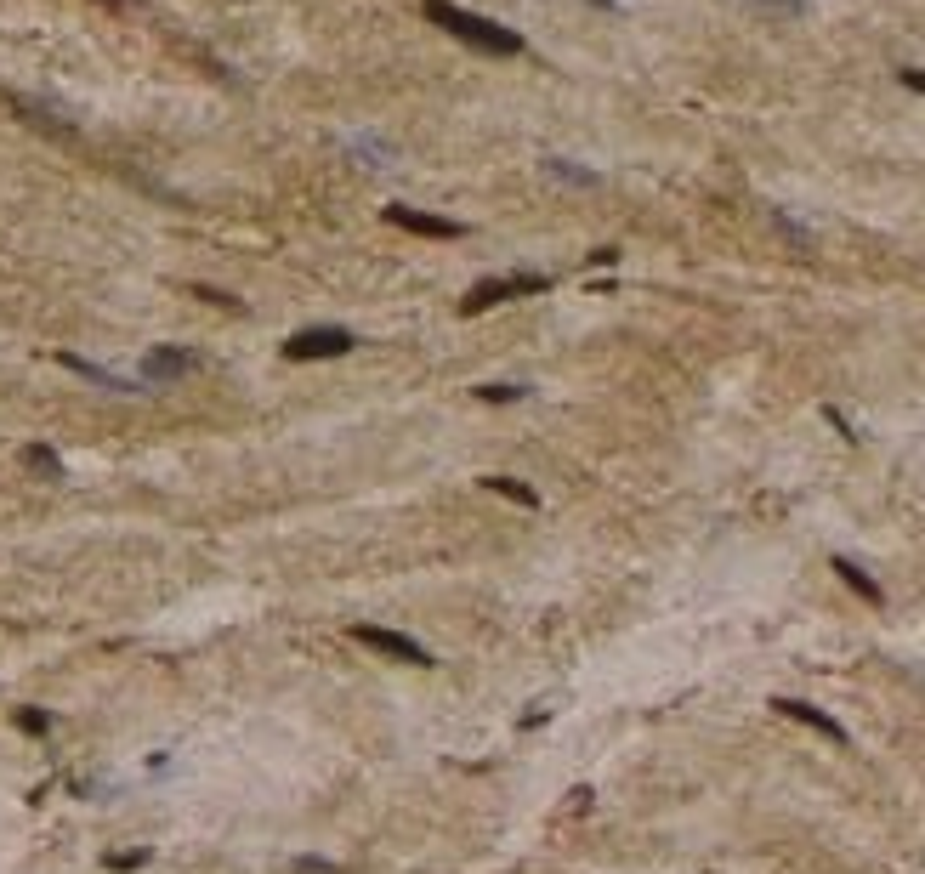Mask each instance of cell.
Listing matches in <instances>:
<instances>
[{
  "instance_id": "cell-1",
  "label": "cell",
  "mask_w": 925,
  "mask_h": 874,
  "mask_svg": "<svg viewBox=\"0 0 925 874\" xmlns=\"http://www.w3.org/2000/svg\"><path fill=\"white\" fill-rule=\"evenodd\" d=\"M420 12H426L437 29H449L460 46H472V52H483V57H523V35H517V29H506V23H494V18H477V12L454 6V0H420Z\"/></svg>"
},
{
  "instance_id": "cell-2",
  "label": "cell",
  "mask_w": 925,
  "mask_h": 874,
  "mask_svg": "<svg viewBox=\"0 0 925 874\" xmlns=\"http://www.w3.org/2000/svg\"><path fill=\"white\" fill-rule=\"evenodd\" d=\"M551 279L545 273H500V279H477L460 301V313H483V307H500V301H523V296H545Z\"/></svg>"
},
{
  "instance_id": "cell-3",
  "label": "cell",
  "mask_w": 925,
  "mask_h": 874,
  "mask_svg": "<svg viewBox=\"0 0 925 874\" xmlns=\"http://www.w3.org/2000/svg\"><path fill=\"white\" fill-rule=\"evenodd\" d=\"M358 347V335L352 330H335V324H313V330H296L284 341V358L290 364H318V358H347Z\"/></svg>"
},
{
  "instance_id": "cell-4",
  "label": "cell",
  "mask_w": 925,
  "mask_h": 874,
  "mask_svg": "<svg viewBox=\"0 0 925 874\" xmlns=\"http://www.w3.org/2000/svg\"><path fill=\"white\" fill-rule=\"evenodd\" d=\"M352 642H364L375 647V653H386V659H403V665H415V670H432L437 659L426 653V647L415 642V636H403V630H381V625H358L352 630Z\"/></svg>"
},
{
  "instance_id": "cell-5",
  "label": "cell",
  "mask_w": 925,
  "mask_h": 874,
  "mask_svg": "<svg viewBox=\"0 0 925 874\" xmlns=\"http://www.w3.org/2000/svg\"><path fill=\"white\" fill-rule=\"evenodd\" d=\"M199 369V358H193L188 347H148V358H142V386H171L182 381V375H193Z\"/></svg>"
},
{
  "instance_id": "cell-6",
  "label": "cell",
  "mask_w": 925,
  "mask_h": 874,
  "mask_svg": "<svg viewBox=\"0 0 925 874\" xmlns=\"http://www.w3.org/2000/svg\"><path fill=\"white\" fill-rule=\"evenodd\" d=\"M386 222L392 228H403V233H420V239H460V222H449V216H426V210H415V205H386Z\"/></svg>"
},
{
  "instance_id": "cell-7",
  "label": "cell",
  "mask_w": 925,
  "mask_h": 874,
  "mask_svg": "<svg viewBox=\"0 0 925 874\" xmlns=\"http://www.w3.org/2000/svg\"><path fill=\"white\" fill-rule=\"evenodd\" d=\"M57 364L74 369L80 381L103 386V392H125V398H137V392H142V381H125V375H114V369H103V364H91V358H74V352H57Z\"/></svg>"
},
{
  "instance_id": "cell-8",
  "label": "cell",
  "mask_w": 925,
  "mask_h": 874,
  "mask_svg": "<svg viewBox=\"0 0 925 874\" xmlns=\"http://www.w3.org/2000/svg\"><path fill=\"white\" fill-rule=\"evenodd\" d=\"M772 710H778V716H789V721H801V727H812V733H823V738H835V744H846V727H840L835 716H823L818 704H806V699H772Z\"/></svg>"
},
{
  "instance_id": "cell-9",
  "label": "cell",
  "mask_w": 925,
  "mask_h": 874,
  "mask_svg": "<svg viewBox=\"0 0 925 874\" xmlns=\"http://www.w3.org/2000/svg\"><path fill=\"white\" fill-rule=\"evenodd\" d=\"M347 159H358L364 171H386V165L398 159V148H392L386 137H375V131H352V137H347Z\"/></svg>"
},
{
  "instance_id": "cell-10",
  "label": "cell",
  "mask_w": 925,
  "mask_h": 874,
  "mask_svg": "<svg viewBox=\"0 0 925 874\" xmlns=\"http://www.w3.org/2000/svg\"><path fill=\"white\" fill-rule=\"evenodd\" d=\"M835 574L846 579V585H852V591L863 596V602H869V608H880V602H886V591H880V585H874V579L863 574V568H857L852 557H835Z\"/></svg>"
},
{
  "instance_id": "cell-11",
  "label": "cell",
  "mask_w": 925,
  "mask_h": 874,
  "mask_svg": "<svg viewBox=\"0 0 925 874\" xmlns=\"http://www.w3.org/2000/svg\"><path fill=\"white\" fill-rule=\"evenodd\" d=\"M23 466L35 477H46V483H63V460H57L52 443H29V449H23Z\"/></svg>"
},
{
  "instance_id": "cell-12",
  "label": "cell",
  "mask_w": 925,
  "mask_h": 874,
  "mask_svg": "<svg viewBox=\"0 0 925 874\" xmlns=\"http://www.w3.org/2000/svg\"><path fill=\"white\" fill-rule=\"evenodd\" d=\"M483 489H489V494H506V500H517V506H528V511L540 506V494L528 489V483H517V477H483Z\"/></svg>"
},
{
  "instance_id": "cell-13",
  "label": "cell",
  "mask_w": 925,
  "mask_h": 874,
  "mask_svg": "<svg viewBox=\"0 0 925 874\" xmlns=\"http://www.w3.org/2000/svg\"><path fill=\"white\" fill-rule=\"evenodd\" d=\"M744 6H755V12H761V18H772V23L806 18V0H744Z\"/></svg>"
},
{
  "instance_id": "cell-14",
  "label": "cell",
  "mask_w": 925,
  "mask_h": 874,
  "mask_svg": "<svg viewBox=\"0 0 925 874\" xmlns=\"http://www.w3.org/2000/svg\"><path fill=\"white\" fill-rule=\"evenodd\" d=\"M545 176H551V182H574V188H596V182H602L596 171H579L568 159H545Z\"/></svg>"
},
{
  "instance_id": "cell-15",
  "label": "cell",
  "mask_w": 925,
  "mask_h": 874,
  "mask_svg": "<svg viewBox=\"0 0 925 874\" xmlns=\"http://www.w3.org/2000/svg\"><path fill=\"white\" fill-rule=\"evenodd\" d=\"M767 222H772L778 233H784V239H789L795 250H812V233H806L801 222H789V210H778V205H772V210H767Z\"/></svg>"
},
{
  "instance_id": "cell-16",
  "label": "cell",
  "mask_w": 925,
  "mask_h": 874,
  "mask_svg": "<svg viewBox=\"0 0 925 874\" xmlns=\"http://www.w3.org/2000/svg\"><path fill=\"white\" fill-rule=\"evenodd\" d=\"M18 727H23V733H35V738H46V733H52V716H46V710H18Z\"/></svg>"
},
{
  "instance_id": "cell-17",
  "label": "cell",
  "mask_w": 925,
  "mask_h": 874,
  "mask_svg": "<svg viewBox=\"0 0 925 874\" xmlns=\"http://www.w3.org/2000/svg\"><path fill=\"white\" fill-rule=\"evenodd\" d=\"M523 392H528V386H477V398H483V403H517Z\"/></svg>"
},
{
  "instance_id": "cell-18",
  "label": "cell",
  "mask_w": 925,
  "mask_h": 874,
  "mask_svg": "<svg viewBox=\"0 0 925 874\" xmlns=\"http://www.w3.org/2000/svg\"><path fill=\"white\" fill-rule=\"evenodd\" d=\"M296 874H341V869L324 863V857H296Z\"/></svg>"
},
{
  "instance_id": "cell-19",
  "label": "cell",
  "mask_w": 925,
  "mask_h": 874,
  "mask_svg": "<svg viewBox=\"0 0 925 874\" xmlns=\"http://www.w3.org/2000/svg\"><path fill=\"white\" fill-rule=\"evenodd\" d=\"M585 262H591V267H619V250H613V245H602V250H591Z\"/></svg>"
},
{
  "instance_id": "cell-20",
  "label": "cell",
  "mask_w": 925,
  "mask_h": 874,
  "mask_svg": "<svg viewBox=\"0 0 925 874\" xmlns=\"http://www.w3.org/2000/svg\"><path fill=\"white\" fill-rule=\"evenodd\" d=\"M897 80H903L908 91H920V97H925V69H897Z\"/></svg>"
},
{
  "instance_id": "cell-21",
  "label": "cell",
  "mask_w": 925,
  "mask_h": 874,
  "mask_svg": "<svg viewBox=\"0 0 925 874\" xmlns=\"http://www.w3.org/2000/svg\"><path fill=\"white\" fill-rule=\"evenodd\" d=\"M591 6H613V0H591Z\"/></svg>"
},
{
  "instance_id": "cell-22",
  "label": "cell",
  "mask_w": 925,
  "mask_h": 874,
  "mask_svg": "<svg viewBox=\"0 0 925 874\" xmlns=\"http://www.w3.org/2000/svg\"><path fill=\"white\" fill-rule=\"evenodd\" d=\"M103 6H125V0H103Z\"/></svg>"
}]
</instances>
